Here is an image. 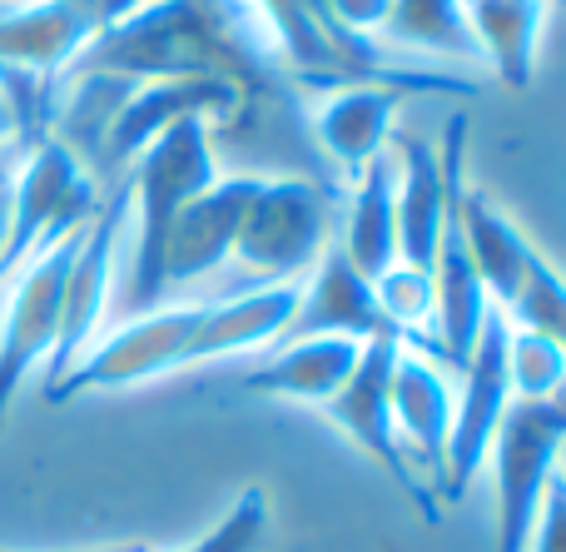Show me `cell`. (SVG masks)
Here are the masks:
<instances>
[{
  "label": "cell",
  "mask_w": 566,
  "mask_h": 552,
  "mask_svg": "<svg viewBox=\"0 0 566 552\" xmlns=\"http://www.w3.org/2000/svg\"><path fill=\"white\" fill-rule=\"evenodd\" d=\"M542 20H547V0H472L468 6V25L482 50V65L497 70L502 85H532Z\"/></svg>",
  "instance_id": "obj_23"
},
{
  "label": "cell",
  "mask_w": 566,
  "mask_h": 552,
  "mask_svg": "<svg viewBox=\"0 0 566 552\" xmlns=\"http://www.w3.org/2000/svg\"><path fill=\"white\" fill-rule=\"evenodd\" d=\"M219 179L214 159V119L189 115L169 125L155 145L139 149L129 165V229H135V259H129V284H125V309H155L165 299V239L169 225L185 215L189 199H199Z\"/></svg>",
  "instance_id": "obj_2"
},
{
  "label": "cell",
  "mask_w": 566,
  "mask_h": 552,
  "mask_svg": "<svg viewBox=\"0 0 566 552\" xmlns=\"http://www.w3.org/2000/svg\"><path fill=\"white\" fill-rule=\"evenodd\" d=\"M557 473L566 478V448H562V458H557Z\"/></svg>",
  "instance_id": "obj_32"
},
{
  "label": "cell",
  "mask_w": 566,
  "mask_h": 552,
  "mask_svg": "<svg viewBox=\"0 0 566 552\" xmlns=\"http://www.w3.org/2000/svg\"><path fill=\"white\" fill-rule=\"evenodd\" d=\"M328 20H333V30L348 40L382 35L392 20V0H328Z\"/></svg>",
  "instance_id": "obj_29"
},
{
  "label": "cell",
  "mask_w": 566,
  "mask_h": 552,
  "mask_svg": "<svg viewBox=\"0 0 566 552\" xmlns=\"http://www.w3.org/2000/svg\"><path fill=\"white\" fill-rule=\"evenodd\" d=\"M398 105L402 95L388 80H343V85H328V95L313 105L308 125L318 145L333 155V165L348 179H358L373 159L388 155Z\"/></svg>",
  "instance_id": "obj_15"
},
{
  "label": "cell",
  "mask_w": 566,
  "mask_h": 552,
  "mask_svg": "<svg viewBox=\"0 0 566 552\" xmlns=\"http://www.w3.org/2000/svg\"><path fill=\"white\" fill-rule=\"evenodd\" d=\"M289 339H353V344H368V339H398L392 324L382 319L378 294H373V279H363L348 264L338 244L323 249V259L313 264V279L298 299V314H293Z\"/></svg>",
  "instance_id": "obj_16"
},
{
  "label": "cell",
  "mask_w": 566,
  "mask_h": 552,
  "mask_svg": "<svg viewBox=\"0 0 566 552\" xmlns=\"http://www.w3.org/2000/svg\"><path fill=\"white\" fill-rule=\"evenodd\" d=\"M274 60V30L249 0H145L99 30L95 45L65 70V80L109 75L145 85V80L219 75L249 90L264 85V65Z\"/></svg>",
  "instance_id": "obj_1"
},
{
  "label": "cell",
  "mask_w": 566,
  "mask_h": 552,
  "mask_svg": "<svg viewBox=\"0 0 566 552\" xmlns=\"http://www.w3.org/2000/svg\"><path fill=\"white\" fill-rule=\"evenodd\" d=\"M448 428H452V388L442 368L418 348H402L392 368V434L408 458L418 464L432 483H442L448 464Z\"/></svg>",
  "instance_id": "obj_17"
},
{
  "label": "cell",
  "mask_w": 566,
  "mask_h": 552,
  "mask_svg": "<svg viewBox=\"0 0 566 552\" xmlns=\"http://www.w3.org/2000/svg\"><path fill=\"white\" fill-rule=\"evenodd\" d=\"M507 334H512V319L502 309H492L478 348H472L468 368H462V394L452 404V428H448V464H442V483H438V493L448 503H462L472 493L478 473L488 468L492 438H497L502 418L512 408Z\"/></svg>",
  "instance_id": "obj_8"
},
{
  "label": "cell",
  "mask_w": 566,
  "mask_h": 552,
  "mask_svg": "<svg viewBox=\"0 0 566 552\" xmlns=\"http://www.w3.org/2000/svg\"><path fill=\"white\" fill-rule=\"evenodd\" d=\"M527 552H566V478L557 473L542 498L537 528H532V548Z\"/></svg>",
  "instance_id": "obj_30"
},
{
  "label": "cell",
  "mask_w": 566,
  "mask_h": 552,
  "mask_svg": "<svg viewBox=\"0 0 566 552\" xmlns=\"http://www.w3.org/2000/svg\"><path fill=\"white\" fill-rule=\"evenodd\" d=\"M507 384H512V398H522V404H547V398H557L566 388V354L552 344V339L512 324V334H507Z\"/></svg>",
  "instance_id": "obj_26"
},
{
  "label": "cell",
  "mask_w": 566,
  "mask_h": 552,
  "mask_svg": "<svg viewBox=\"0 0 566 552\" xmlns=\"http://www.w3.org/2000/svg\"><path fill=\"white\" fill-rule=\"evenodd\" d=\"M338 249L363 279H378L382 269L398 264V165L392 155H378L353 179Z\"/></svg>",
  "instance_id": "obj_22"
},
{
  "label": "cell",
  "mask_w": 566,
  "mask_h": 552,
  "mask_svg": "<svg viewBox=\"0 0 566 552\" xmlns=\"http://www.w3.org/2000/svg\"><path fill=\"white\" fill-rule=\"evenodd\" d=\"M566 448V388L547 404L512 398L497 438H492V488H497V552H527L542 498L557 478Z\"/></svg>",
  "instance_id": "obj_4"
},
{
  "label": "cell",
  "mask_w": 566,
  "mask_h": 552,
  "mask_svg": "<svg viewBox=\"0 0 566 552\" xmlns=\"http://www.w3.org/2000/svg\"><path fill=\"white\" fill-rule=\"evenodd\" d=\"M129 229V185L99 205L90 219L85 239L75 249V264L65 274V299H60V334L45 358V388H55L80 358L95 348L99 324L109 314V294H115V269H119V239Z\"/></svg>",
  "instance_id": "obj_9"
},
{
  "label": "cell",
  "mask_w": 566,
  "mask_h": 552,
  "mask_svg": "<svg viewBox=\"0 0 566 552\" xmlns=\"http://www.w3.org/2000/svg\"><path fill=\"white\" fill-rule=\"evenodd\" d=\"M129 15L125 0H25L0 6V70L60 85L105 25Z\"/></svg>",
  "instance_id": "obj_11"
},
{
  "label": "cell",
  "mask_w": 566,
  "mask_h": 552,
  "mask_svg": "<svg viewBox=\"0 0 566 552\" xmlns=\"http://www.w3.org/2000/svg\"><path fill=\"white\" fill-rule=\"evenodd\" d=\"M264 533H269V493L264 488H244L234 498V508L185 552H259ZM109 552H145V548H109Z\"/></svg>",
  "instance_id": "obj_28"
},
{
  "label": "cell",
  "mask_w": 566,
  "mask_h": 552,
  "mask_svg": "<svg viewBox=\"0 0 566 552\" xmlns=\"http://www.w3.org/2000/svg\"><path fill=\"white\" fill-rule=\"evenodd\" d=\"M333 209L328 195L308 179H259L254 199H249L244 229L234 239V259L249 274L269 279V284H289L303 269H313L328 249Z\"/></svg>",
  "instance_id": "obj_6"
},
{
  "label": "cell",
  "mask_w": 566,
  "mask_h": 552,
  "mask_svg": "<svg viewBox=\"0 0 566 552\" xmlns=\"http://www.w3.org/2000/svg\"><path fill=\"white\" fill-rule=\"evenodd\" d=\"M398 354H402V339H368L353 378L323 404V414H328L333 424H338L343 434H348L353 444H358L363 454L422 508L428 523H438V508H432L428 483L408 468V458H402V448H398V434H392V368H398Z\"/></svg>",
  "instance_id": "obj_12"
},
{
  "label": "cell",
  "mask_w": 566,
  "mask_h": 552,
  "mask_svg": "<svg viewBox=\"0 0 566 552\" xmlns=\"http://www.w3.org/2000/svg\"><path fill=\"white\" fill-rule=\"evenodd\" d=\"M264 15V25L274 30V45L289 65H298L308 80L323 85H343V75L363 80L353 65H363V50H348L303 10V0H249Z\"/></svg>",
  "instance_id": "obj_24"
},
{
  "label": "cell",
  "mask_w": 566,
  "mask_h": 552,
  "mask_svg": "<svg viewBox=\"0 0 566 552\" xmlns=\"http://www.w3.org/2000/svg\"><path fill=\"white\" fill-rule=\"evenodd\" d=\"M6 219H10V195L0 185V264H6ZM0 279H6V269H0Z\"/></svg>",
  "instance_id": "obj_31"
},
{
  "label": "cell",
  "mask_w": 566,
  "mask_h": 552,
  "mask_svg": "<svg viewBox=\"0 0 566 552\" xmlns=\"http://www.w3.org/2000/svg\"><path fill=\"white\" fill-rule=\"evenodd\" d=\"M6 195H10V219H6V264H0L6 274H15L25 259L45 254L65 235L85 229L105 205L90 169L80 165V155L55 135H45L40 145L25 149V165L15 169Z\"/></svg>",
  "instance_id": "obj_3"
},
{
  "label": "cell",
  "mask_w": 566,
  "mask_h": 552,
  "mask_svg": "<svg viewBox=\"0 0 566 552\" xmlns=\"http://www.w3.org/2000/svg\"><path fill=\"white\" fill-rule=\"evenodd\" d=\"M492 309L497 304L488 299V289H482L478 269H472L468 249H462V239H458V225L448 219L438 264H432V354L462 374Z\"/></svg>",
  "instance_id": "obj_18"
},
{
  "label": "cell",
  "mask_w": 566,
  "mask_h": 552,
  "mask_svg": "<svg viewBox=\"0 0 566 552\" xmlns=\"http://www.w3.org/2000/svg\"><path fill=\"white\" fill-rule=\"evenodd\" d=\"M462 6H472V0H462Z\"/></svg>",
  "instance_id": "obj_33"
},
{
  "label": "cell",
  "mask_w": 566,
  "mask_h": 552,
  "mask_svg": "<svg viewBox=\"0 0 566 552\" xmlns=\"http://www.w3.org/2000/svg\"><path fill=\"white\" fill-rule=\"evenodd\" d=\"M452 225H458V239H462V249H468L488 299L512 309V299L527 284V269H532V259H537V249L517 235V225H512L482 189H462V205L452 209Z\"/></svg>",
  "instance_id": "obj_20"
},
{
  "label": "cell",
  "mask_w": 566,
  "mask_h": 552,
  "mask_svg": "<svg viewBox=\"0 0 566 552\" xmlns=\"http://www.w3.org/2000/svg\"><path fill=\"white\" fill-rule=\"evenodd\" d=\"M398 264L432 274L452 209L462 205V165H468V110L448 119L442 149L428 139H402L398 149Z\"/></svg>",
  "instance_id": "obj_7"
},
{
  "label": "cell",
  "mask_w": 566,
  "mask_h": 552,
  "mask_svg": "<svg viewBox=\"0 0 566 552\" xmlns=\"http://www.w3.org/2000/svg\"><path fill=\"white\" fill-rule=\"evenodd\" d=\"M254 189H259L254 175H219L205 195L189 199L185 215L169 225L165 259H159L165 294L175 284H195V279H205L209 269H219L224 259H234V239H239V229H244Z\"/></svg>",
  "instance_id": "obj_14"
},
{
  "label": "cell",
  "mask_w": 566,
  "mask_h": 552,
  "mask_svg": "<svg viewBox=\"0 0 566 552\" xmlns=\"http://www.w3.org/2000/svg\"><path fill=\"white\" fill-rule=\"evenodd\" d=\"M382 35H392L398 45L422 50V55L482 65V50L472 40L468 6L462 0H392V20Z\"/></svg>",
  "instance_id": "obj_25"
},
{
  "label": "cell",
  "mask_w": 566,
  "mask_h": 552,
  "mask_svg": "<svg viewBox=\"0 0 566 552\" xmlns=\"http://www.w3.org/2000/svg\"><path fill=\"white\" fill-rule=\"evenodd\" d=\"M502 314H507L517 329H532V334L552 339V344L566 354V279L542 254L532 259L527 284H522V294L512 299V309H502Z\"/></svg>",
  "instance_id": "obj_27"
},
{
  "label": "cell",
  "mask_w": 566,
  "mask_h": 552,
  "mask_svg": "<svg viewBox=\"0 0 566 552\" xmlns=\"http://www.w3.org/2000/svg\"><path fill=\"white\" fill-rule=\"evenodd\" d=\"M90 229V225H85ZM85 229L65 235L60 244H50L45 254L25 259L15 269V284L6 299V319H0V428L15 404V394L25 388V378L50 358L60 334V299H65V274L75 264V249L85 239Z\"/></svg>",
  "instance_id": "obj_10"
},
{
  "label": "cell",
  "mask_w": 566,
  "mask_h": 552,
  "mask_svg": "<svg viewBox=\"0 0 566 552\" xmlns=\"http://www.w3.org/2000/svg\"><path fill=\"white\" fill-rule=\"evenodd\" d=\"M358 354H363V344H353V339H289V344H274V358L259 364L244 378V388L323 408L353 378Z\"/></svg>",
  "instance_id": "obj_21"
},
{
  "label": "cell",
  "mask_w": 566,
  "mask_h": 552,
  "mask_svg": "<svg viewBox=\"0 0 566 552\" xmlns=\"http://www.w3.org/2000/svg\"><path fill=\"white\" fill-rule=\"evenodd\" d=\"M298 299H303L298 279H289V284H259L249 294L224 299V304H205V324L195 334L189 364L249 354V348H274L289 334L293 314H298Z\"/></svg>",
  "instance_id": "obj_19"
},
{
  "label": "cell",
  "mask_w": 566,
  "mask_h": 552,
  "mask_svg": "<svg viewBox=\"0 0 566 552\" xmlns=\"http://www.w3.org/2000/svg\"><path fill=\"white\" fill-rule=\"evenodd\" d=\"M244 85L219 75H185V80H145L125 95V105L115 110L105 129V159L109 165H135L139 149L155 145L169 125L189 115L205 119H234L244 110Z\"/></svg>",
  "instance_id": "obj_13"
},
{
  "label": "cell",
  "mask_w": 566,
  "mask_h": 552,
  "mask_svg": "<svg viewBox=\"0 0 566 552\" xmlns=\"http://www.w3.org/2000/svg\"><path fill=\"white\" fill-rule=\"evenodd\" d=\"M199 324H205V304L135 314L129 324H119L115 334L95 339V348H90L55 388H45V398L50 404H70V398L95 394V388H129V384H149V378L175 374V368H185L189 354H195Z\"/></svg>",
  "instance_id": "obj_5"
}]
</instances>
